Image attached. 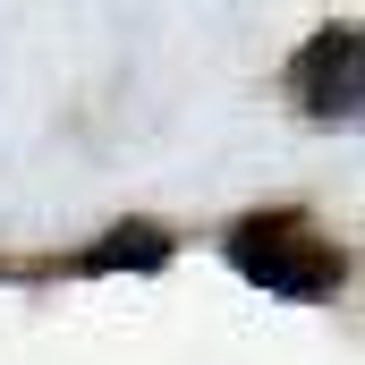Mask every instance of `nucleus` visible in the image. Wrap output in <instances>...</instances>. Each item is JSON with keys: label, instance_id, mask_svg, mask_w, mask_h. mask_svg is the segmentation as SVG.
<instances>
[{"label": "nucleus", "instance_id": "nucleus-2", "mask_svg": "<svg viewBox=\"0 0 365 365\" xmlns=\"http://www.w3.org/2000/svg\"><path fill=\"white\" fill-rule=\"evenodd\" d=\"M297 102L306 119H357V26H323L297 51Z\"/></svg>", "mask_w": 365, "mask_h": 365}, {"label": "nucleus", "instance_id": "nucleus-3", "mask_svg": "<svg viewBox=\"0 0 365 365\" xmlns=\"http://www.w3.org/2000/svg\"><path fill=\"white\" fill-rule=\"evenodd\" d=\"M162 264H170V230L153 221H119L110 238L86 247V272H162Z\"/></svg>", "mask_w": 365, "mask_h": 365}, {"label": "nucleus", "instance_id": "nucleus-1", "mask_svg": "<svg viewBox=\"0 0 365 365\" xmlns=\"http://www.w3.org/2000/svg\"><path fill=\"white\" fill-rule=\"evenodd\" d=\"M230 264H238L247 280H264V289H280V297H331L340 272H349V255H340V247H314L289 204L230 230Z\"/></svg>", "mask_w": 365, "mask_h": 365}]
</instances>
